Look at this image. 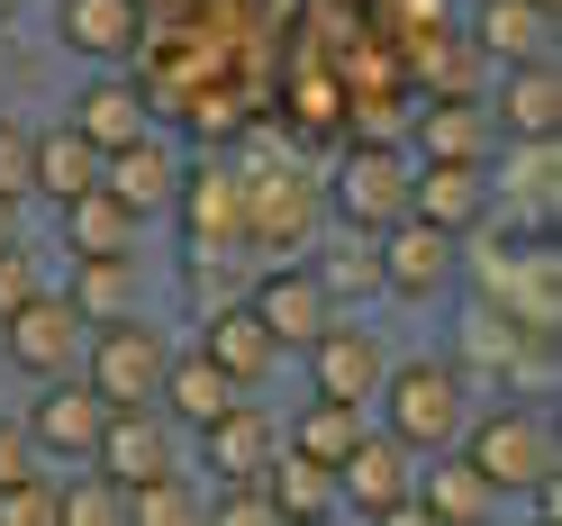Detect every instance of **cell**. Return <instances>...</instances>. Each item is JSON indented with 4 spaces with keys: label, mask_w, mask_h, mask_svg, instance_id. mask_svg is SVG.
Segmentation results:
<instances>
[{
    "label": "cell",
    "mask_w": 562,
    "mask_h": 526,
    "mask_svg": "<svg viewBox=\"0 0 562 526\" xmlns=\"http://www.w3.org/2000/svg\"><path fill=\"white\" fill-rule=\"evenodd\" d=\"M172 209L191 219L200 245L245 236V182H236V172H191V164H182V191H172Z\"/></svg>",
    "instance_id": "obj_25"
},
{
    "label": "cell",
    "mask_w": 562,
    "mask_h": 526,
    "mask_svg": "<svg viewBox=\"0 0 562 526\" xmlns=\"http://www.w3.org/2000/svg\"><path fill=\"white\" fill-rule=\"evenodd\" d=\"M74 127L91 136L100 155H110V146H127V136H146V127H155V100H146V82H127V74H100V82L74 100Z\"/></svg>",
    "instance_id": "obj_20"
},
{
    "label": "cell",
    "mask_w": 562,
    "mask_h": 526,
    "mask_svg": "<svg viewBox=\"0 0 562 526\" xmlns=\"http://www.w3.org/2000/svg\"><path fill=\"white\" fill-rule=\"evenodd\" d=\"M55 37L91 64H127L146 46V0H55Z\"/></svg>",
    "instance_id": "obj_17"
},
{
    "label": "cell",
    "mask_w": 562,
    "mask_h": 526,
    "mask_svg": "<svg viewBox=\"0 0 562 526\" xmlns=\"http://www.w3.org/2000/svg\"><path fill=\"white\" fill-rule=\"evenodd\" d=\"M536 10H553V0H536Z\"/></svg>",
    "instance_id": "obj_38"
},
{
    "label": "cell",
    "mask_w": 562,
    "mask_h": 526,
    "mask_svg": "<svg viewBox=\"0 0 562 526\" xmlns=\"http://www.w3.org/2000/svg\"><path fill=\"white\" fill-rule=\"evenodd\" d=\"M100 191L110 200H127L136 219H164L172 209V191H182V146H172V136H127V146H110L100 155Z\"/></svg>",
    "instance_id": "obj_11"
},
{
    "label": "cell",
    "mask_w": 562,
    "mask_h": 526,
    "mask_svg": "<svg viewBox=\"0 0 562 526\" xmlns=\"http://www.w3.org/2000/svg\"><path fill=\"white\" fill-rule=\"evenodd\" d=\"M227 400H236V381H227L218 363H209V355H172V363H164V391H155V409H164L182 436H191V427H209V417H218Z\"/></svg>",
    "instance_id": "obj_23"
},
{
    "label": "cell",
    "mask_w": 562,
    "mask_h": 526,
    "mask_svg": "<svg viewBox=\"0 0 562 526\" xmlns=\"http://www.w3.org/2000/svg\"><path fill=\"white\" fill-rule=\"evenodd\" d=\"M200 355L218 363L236 391H263L272 363H281V345H272V327L255 318V300H218V309L200 318Z\"/></svg>",
    "instance_id": "obj_15"
},
{
    "label": "cell",
    "mask_w": 562,
    "mask_h": 526,
    "mask_svg": "<svg viewBox=\"0 0 562 526\" xmlns=\"http://www.w3.org/2000/svg\"><path fill=\"white\" fill-rule=\"evenodd\" d=\"M27 172H37V127L0 110V200H27Z\"/></svg>",
    "instance_id": "obj_32"
},
{
    "label": "cell",
    "mask_w": 562,
    "mask_h": 526,
    "mask_svg": "<svg viewBox=\"0 0 562 526\" xmlns=\"http://www.w3.org/2000/svg\"><path fill=\"white\" fill-rule=\"evenodd\" d=\"M336 500L355 508V517H417V454L400 436L363 427L355 454L336 463Z\"/></svg>",
    "instance_id": "obj_6"
},
{
    "label": "cell",
    "mask_w": 562,
    "mask_h": 526,
    "mask_svg": "<svg viewBox=\"0 0 562 526\" xmlns=\"http://www.w3.org/2000/svg\"><path fill=\"white\" fill-rule=\"evenodd\" d=\"M136 236H146V219H136L127 200H110L100 182L64 200V245H74V255H136Z\"/></svg>",
    "instance_id": "obj_22"
},
{
    "label": "cell",
    "mask_w": 562,
    "mask_h": 526,
    "mask_svg": "<svg viewBox=\"0 0 562 526\" xmlns=\"http://www.w3.org/2000/svg\"><path fill=\"white\" fill-rule=\"evenodd\" d=\"M372 255H381V291L391 300H436V291H453V272H463V236H445V227H427L408 209L400 227L372 236Z\"/></svg>",
    "instance_id": "obj_7"
},
{
    "label": "cell",
    "mask_w": 562,
    "mask_h": 526,
    "mask_svg": "<svg viewBox=\"0 0 562 526\" xmlns=\"http://www.w3.org/2000/svg\"><path fill=\"white\" fill-rule=\"evenodd\" d=\"M490 127L481 100H427L417 110V164H490Z\"/></svg>",
    "instance_id": "obj_21"
},
{
    "label": "cell",
    "mask_w": 562,
    "mask_h": 526,
    "mask_svg": "<svg viewBox=\"0 0 562 526\" xmlns=\"http://www.w3.org/2000/svg\"><path fill=\"white\" fill-rule=\"evenodd\" d=\"M427 463H436V472L417 481V517H427V526H490V517L508 508V500H499V490H490V481H481L453 445H445V454H427Z\"/></svg>",
    "instance_id": "obj_18"
},
{
    "label": "cell",
    "mask_w": 562,
    "mask_h": 526,
    "mask_svg": "<svg viewBox=\"0 0 562 526\" xmlns=\"http://www.w3.org/2000/svg\"><path fill=\"white\" fill-rule=\"evenodd\" d=\"M463 463L499 490V500H526L536 481H553L562 472V454H553V417L544 409H526V400H499L490 417H463Z\"/></svg>",
    "instance_id": "obj_2"
},
{
    "label": "cell",
    "mask_w": 562,
    "mask_h": 526,
    "mask_svg": "<svg viewBox=\"0 0 562 526\" xmlns=\"http://www.w3.org/2000/svg\"><path fill=\"white\" fill-rule=\"evenodd\" d=\"M191 517H209V508H200V490H191L182 472H164V481H136V490H127V526H191Z\"/></svg>",
    "instance_id": "obj_31"
},
{
    "label": "cell",
    "mask_w": 562,
    "mask_h": 526,
    "mask_svg": "<svg viewBox=\"0 0 562 526\" xmlns=\"http://www.w3.org/2000/svg\"><path fill=\"white\" fill-rule=\"evenodd\" d=\"M191 436H200V463L218 472V481H255L272 454H281V427H272V417L245 400V391H236L218 417H209V427H191Z\"/></svg>",
    "instance_id": "obj_16"
},
{
    "label": "cell",
    "mask_w": 562,
    "mask_h": 526,
    "mask_svg": "<svg viewBox=\"0 0 562 526\" xmlns=\"http://www.w3.org/2000/svg\"><path fill=\"white\" fill-rule=\"evenodd\" d=\"M82 336H91V318L64 291H37V300H19L10 318H0V355H10L27 381H55V372H74L82 363Z\"/></svg>",
    "instance_id": "obj_5"
},
{
    "label": "cell",
    "mask_w": 562,
    "mask_h": 526,
    "mask_svg": "<svg viewBox=\"0 0 562 526\" xmlns=\"http://www.w3.org/2000/svg\"><path fill=\"white\" fill-rule=\"evenodd\" d=\"M308 272L327 282V300H336V309L381 291V255H372V236H355V227H345V245H327V264H308Z\"/></svg>",
    "instance_id": "obj_30"
},
{
    "label": "cell",
    "mask_w": 562,
    "mask_h": 526,
    "mask_svg": "<svg viewBox=\"0 0 562 526\" xmlns=\"http://www.w3.org/2000/svg\"><path fill=\"white\" fill-rule=\"evenodd\" d=\"M327 209L355 236H381V227H400L408 219V155L391 146V136H363L355 155L336 164V182H327Z\"/></svg>",
    "instance_id": "obj_4"
},
{
    "label": "cell",
    "mask_w": 562,
    "mask_h": 526,
    "mask_svg": "<svg viewBox=\"0 0 562 526\" xmlns=\"http://www.w3.org/2000/svg\"><path fill=\"white\" fill-rule=\"evenodd\" d=\"M27 427V445L37 454H55V463H91V445H100V427H110V400L91 391V381H74V372H55L46 381V400L19 417Z\"/></svg>",
    "instance_id": "obj_9"
},
{
    "label": "cell",
    "mask_w": 562,
    "mask_h": 526,
    "mask_svg": "<svg viewBox=\"0 0 562 526\" xmlns=\"http://www.w3.org/2000/svg\"><path fill=\"white\" fill-rule=\"evenodd\" d=\"M245 300H255V318L272 327V345H281V355H300V345L336 318V300H327V282H318L308 264H272V272H263V282L245 291Z\"/></svg>",
    "instance_id": "obj_14"
},
{
    "label": "cell",
    "mask_w": 562,
    "mask_h": 526,
    "mask_svg": "<svg viewBox=\"0 0 562 526\" xmlns=\"http://www.w3.org/2000/svg\"><path fill=\"white\" fill-rule=\"evenodd\" d=\"M263 490H272V508L281 517H336V472L327 463H308V454H272L263 463Z\"/></svg>",
    "instance_id": "obj_26"
},
{
    "label": "cell",
    "mask_w": 562,
    "mask_h": 526,
    "mask_svg": "<svg viewBox=\"0 0 562 526\" xmlns=\"http://www.w3.org/2000/svg\"><path fill=\"white\" fill-rule=\"evenodd\" d=\"M55 526H127V490L100 472V463H82L74 481L55 490Z\"/></svg>",
    "instance_id": "obj_29"
},
{
    "label": "cell",
    "mask_w": 562,
    "mask_h": 526,
    "mask_svg": "<svg viewBox=\"0 0 562 526\" xmlns=\"http://www.w3.org/2000/svg\"><path fill=\"white\" fill-rule=\"evenodd\" d=\"M91 463L110 472L119 490H136V481H164V472H182V427H172L164 409H110V427H100Z\"/></svg>",
    "instance_id": "obj_8"
},
{
    "label": "cell",
    "mask_w": 562,
    "mask_h": 526,
    "mask_svg": "<svg viewBox=\"0 0 562 526\" xmlns=\"http://www.w3.org/2000/svg\"><path fill=\"white\" fill-rule=\"evenodd\" d=\"M0 245H19V200H0Z\"/></svg>",
    "instance_id": "obj_37"
},
{
    "label": "cell",
    "mask_w": 562,
    "mask_h": 526,
    "mask_svg": "<svg viewBox=\"0 0 562 526\" xmlns=\"http://www.w3.org/2000/svg\"><path fill=\"white\" fill-rule=\"evenodd\" d=\"M0 517H10V526H55V481H46V472L0 481Z\"/></svg>",
    "instance_id": "obj_33"
},
{
    "label": "cell",
    "mask_w": 562,
    "mask_h": 526,
    "mask_svg": "<svg viewBox=\"0 0 562 526\" xmlns=\"http://www.w3.org/2000/svg\"><path fill=\"white\" fill-rule=\"evenodd\" d=\"M46 282H37V255H27V245H0V318H10L19 300H37Z\"/></svg>",
    "instance_id": "obj_35"
},
{
    "label": "cell",
    "mask_w": 562,
    "mask_h": 526,
    "mask_svg": "<svg viewBox=\"0 0 562 526\" xmlns=\"http://www.w3.org/2000/svg\"><path fill=\"white\" fill-rule=\"evenodd\" d=\"M490 127L499 136H562V74L553 55H517V64H490Z\"/></svg>",
    "instance_id": "obj_12"
},
{
    "label": "cell",
    "mask_w": 562,
    "mask_h": 526,
    "mask_svg": "<svg viewBox=\"0 0 562 526\" xmlns=\"http://www.w3.org/2000/svg\"><path fill=\"white\" fill-rule=\"evenodd\" d=\"M408 209L445 236H472L490 209H499V191H490V164H408Z\"/></svg>",
    "instance_id": "obj_13"
},
{
    "label": "cell",
    "mask_w": 562,
    "mask_h": 526,
    "mask_svg": "<svg viewBox=\"0 0 562 526\" xmlns=\"http://www.w3.org/2000/svg\"><path fill=\"white\" fill-rule=\"evenodd\" d=\"M127 272H136V255H74V291H64V300H74L91 327L100 318H127V309H136Z\"/></svg>",
    "instance_id": "obj_27"
},
{
    "label": "cell",
    "mask_w": 562,
    "mask_h": 526,
    "mask_svg": "<svg viewBox=\"0 0 562 526\" xmlns=\"http://www.w3.org/2000/svg\"><path fill=\"white\" fill-rule=\"evenodd\" d=\"M372 400H381V436H400L417 463H427V454H445L453 436H463V417H472V372L417 355V363H391V372H381Z\"/></svg>",
    "instance_id": "obj_1"
},
{
    "label": "cell",
    "mask_w": 562,
    "mask_h": 526,
    "mask_svg": "<svg viewBox=\"0 0 562 526\" xmlns=\"http://www.w3.org/2000/svg\"><path fill=\"white\" fill-rule=\"evenodd\" d=\"M218 517H236V526H272L281 508H272V490H263V472H255V481H218Z\"/></svg>",
    "instance_id": "obj_34"
},
{
    "label": "cell",
    "mask_w": 562,
    "mask_h": 526,
    "mask_svg": "<svg viewBox=\"0 0 562 526\" xmlns=\"http://www.w3.org/2000/svg\"><path fill=\"white\" fill-rule=\"evenodd\" d=\"M91 182H100V146H91V136H82L74 119H64V127H37V172H27V191H46V200L64 209V200L91 191Z\"/></svg>",
    "instance_id": "obj_24"
},
{
    "label": "cell",
    "mask_w": 562,
    "mask_h": 526,
    "mask_svg": "<svg viewBox=\"0 0 562 526\" xmlns=\"http://www.w3.org/2000/svg\"><path fill=\"white\" fill-rule=\"evenodd\" d=\"M463 37L481 46V64H517V55H553V10H536V0H481Z\"/></svg>",
    "instance_id": "obj_19"
},
{
    "label": "cell",
    "mask_w": 562,
    "mask_h": 526,
    "mask_svg": "<svg viewBox=\"0 0 562 526\" xmlns=\"http://www.w3.org/2000/svg\"><path fill=\"white\" fill-rule=\"evenodd\" d=\"M164 363H172V345H164V327L146 318V309H127V318H100V327L82 336V381H91L110 409H155Z\"/></svg>",
    "instance_id": "obj_3"
},
{
    "label": "cell",
    "mask_w": 562,
    "mask_h": 526,
    "mask_svg": "<svg viewBox=\"0 0 562 526\" xmlns=\"http://www.w3.org/2000/svg\"><path fill=\"white\" fill-rule=\"evenodd\" d=\"M300 355H308V381H318V400H355V409L381 391V372H391L381 336H372V327H345V309L300 345Z\"/></svg>",
    "instance_id": "obj_10"
},
{
    "label": "cell",
    "mask_w": 562,
    "mask_h": 526,
    "mask_svg": "<svg viewBox=\"0 0 562 526\" xmlns=\"http://www.w3.org/2000/svg\"><path fill=\"white\" fill-rule=\"evenodd\" d=\"M355 436H363V409L355 400H308L300 409V427H291V454H308V463H345V454H355Z\"/></svg>",
    "instance_id": "obj_28"
},
{
    "label": "cell",
    "mask_w": 562,
    "mask_h": 526,
    "mask_svg": "<svg viewBox=\"0 0 562 526\" xmlns=\"http://www.w3.org/2000/svg\"><path fill=\"white\" fill-rule=\"evenodd\" d=\"M37 463H46V454L27 445V427H10V417H0V481H27Z\"/></svg>",
    "instance_id": "obj_36"
}]
</instances>
